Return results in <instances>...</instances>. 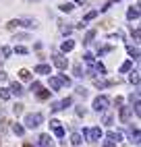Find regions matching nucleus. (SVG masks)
Returning a JSON list of instances; mask_svg holds the SVG:
<instances>
[{"mask_svg": "<svg viewBox=\"0 0 141 147\" xmlns=\"http://www.w3.org/2000/svg\"><path fill=\"white\" fill-rule=\"evenodd\" d=\"M77 93H79V95H83V97H85V95H87V91H85V89H83V87H77Z\"/></svg>", "mask_w": 141, "mask_h": 147, "instance_id": "44", "label": "nucleus"}, {"mask_svg": "<svg viewBox=\"0 0 141 147\" xmlns=\"http://www.w3.org/2000/svg\"><path fill=\"white\" fill-rule=\"evenodd\" d=\"M70 104H73V100H70V97H64V100H60V102H54L50 108H52V112H60V110H66Z\"/></svg>", "mask_w": 141, "mask_h": 147, "instance_id": "4", "label": "nucleus"}, {"mask_svg": "<svg viewBox=\"0 0 141 147\" xmlns=\"http://www.w3.org/2000/svg\"><path fill=\"white\" fill-rule=\"evenodd\" d=\"M27 2H37V0H27Z\"/></svg>", "mask_w": 141, "mask_h": 147, "instance_id": "48", "label": "nucleus"}, {"mask_svg": "<svg viewBox=\"0 0 141 147\" xmlns=\"http://www.w3.org/2000/svg\"><path fill=\"white\" fill-rule=\"evenodd\" d=\"M52 129H54V135L58 137V139H62V137H64V129H62V126H60V124L52 126Z\"/></svg>", "mask_w": 141, "mask_h": 147, "instance_id": "24", "label": "nucleus"}, {"mask_svg": "<svg viewBox=\"0 0 141 147\" xmlns=\"http://www.w3.org/2000/svg\"><path fill=\"white\" fill-rule=\"evenodd\" d=\"M60 11H62V13H70V11H73V4H70V2L60 4Z\"/></svg>", "mask_w": 141, "mask_h": 147, "instance_id": "29", "label": "nucleus"}, {"mask_svg": "<svg viewBox=\"0 0 141 147\" xmlns=\"http://www.w3.org/2000/svg\"><path fill=\"white\" fill-rule=\"evenodd\" d=\"M83 60H85L87 64H92V62H94V54H92V52H85V54H83Z\"/></svg>", "mask_w": 141, "mask_h": 147, "instance_id": "32", "label": "nucleus"}, {"mask_svg": "<svg viewBox=\"0 0 141 147\" xmlns=\"http://www.w3.org/2000/svg\"><path fill=\"white\" fill-rule=\"evenodd\" d=\"M60 31H62V33H70V31H73V27H70V25H64V23H60Z\"/></svg>", "mask_w": 141, "mask_h": 147, "instance_id": "34", "label": "nucleus"}, {"mask_svg": "<svg viewBox=\"0 0 141 147\" xmlns=\"http://www.w3.org/2000/svg\"><path fill=\"white\" fill-rule=\"evenodd\" d=\"M129 79H131V83H133L135 87H139V71H133V73H131V77H129Z\"/></svg>", "mask_w": 141, "mask_h": 147, "instance_id": "22", "label": "nucleus"}, {"mask_svg": "<svg viewBox=\"0 0 141 147\" xmlns=\"http://www.w3.org/2000/svg\"><path fill=\"white\" fill-rule=\"evenodd\" d=\"M110 6H112V2H108V4H104V6H102V13H106L108 8H110Z\"/></svg>", "mask_w": 141, "mask_h": 147, "instance_id": "45", "label": "nucleus"}, {"mask_svg": "<svg viewBox=\"0 0 141 147\" xmlns=\"http://www.w3.org/2000/svg\"><path fill=\"white\" fill-rule=\"evenodd\" d=\"M62 85H64V83H62L60 77H50V87H52V91H58Z\"/></svg>", "mask_w": 141, "mask_h": 147, "instance_id": "8", "label": "nucleus"}, {"mask_svg": "<svg viewBox=\"0 0 141 147\" xmlns=\"http://www.w3.org/2000/svg\"><path fill=\"white\" fill-rule=\"evenodd\" d=\"M73 48H75V42H73V40H66V42H62V46H60V50H62V52H70Z\"/></svg>", "mask_w": 141, "mask_h": 147, "instance_id": "13", "label": "nucleus"}, {"mask_svg": "<svg viewBox=\"0 0 141 147\" xmlns=\"http://www.w3.org/2000/svg\"><path fill=\"white\" fill-rule=\"evenodd\" d=\"M77 114L79 116H85V108L83 106H77Z\"/></svg>", "mask_w": 141, "mask_h": 147, "instance_id": "43", "label": "nucleus"}, {"mask_svg": "<svg viewBox=\"0 0 141 147\" xmlns=\"http://www.w3.org/2000/svg\"><path fill=\"white\" fill-rule=\"evenodd\" d=\"M112 122H114V118H112V114H106V116H104V124H106V126H110Z\"/></svg>", "mask_w": 141, "mask_h": 147, "instance_id": "35", "label": "nucleus"}, {"mask_svg": "<svg viewBox=\"0 0 141 147\" xmlns=\"http://www.w3.org/2000/svg\"><path fill=\"white\" fill-rule=\"evenodd\" d=\"M120 108V122H129L131 118V108L129 106H118Z\"/></svg>", "mask_w": 141, "mask_h": 147, "instance_id": "7", "label": "nucleus"}, {"mask_svg": "<svg viewBox=\"0 0 141 147\" xmlns=\"http://www.w3.org/2000/svg\"><path fill=\"white\" fill-rule=\"evenodd\" d=\"M23 93H25V89H23L17 81H13V83H11V95H23Z\"/></svg>", "mask_w": 141, "mask_h": 147, "instance_id": "9", "label": "nucleus"}, {"mask_svg": "<svg viewBox=\"0 0 141 147\" xmlns=\"http://www.w3.org/2000/svg\"><path fill=\"white\" fill-rule=\"evenodd\" d=\"M94 37H96V31L92 29V31H87V35H85V40H83V44H85V46H89V44L94 42Z\"/></svg>", "mask_w": 141, "mask_h": 147, "instance_id": "21", "label": "nucleus"}, {"mask_svg": "<svg viewBox=\"0 0 141 147\" xmlns=\"http://www.w3.org/2000/svg\"><path fill=\"white\" fill-rule=\"evenodd\" d=\"M42 120H44V116L39 114V112L27 114V116H25V126H27V129H37V126L42 124Z\"/></svg>", "mask_w": 141, "mask_h": 147, "instance_id": "1", "label": "nucleus"}, {"mask_svg": "<svg viewBox=\"0 0 141 147\" xmlns=\"http://www.w3.org/2000/svg\"><path fill=\"white\" fill-rule=\"evenodd\" d=\"M48 147H52V145H48Z\"/></svg>", "mask_w": 141, "mask_h": 147, "instance_id": "49", "label": "nucleus"}, {"mask_svg": "<svg viewBox=\"0 0 141 147\" xmlns=\"http://www.w3.org/2000/svg\"><path fill=\"white\" fill-rule=\"evenodd\" d=\"M127 52L131 54V58H133V60H139V50H137V48H133V46H127Z\"/></svg>", "mask_w": 141, "mask_h": 147, "instance_id": "15", "label": "nucleus"}, {"mask_svg": "<svg viewBox=\"0 0 141 147\" xmlns=\"http://www.w3.org/2000/svg\"><path fill=\"white\" fill-rule=\"evenodd\" d=\"M37 143H39V147H48L50 145V135H39L37 137Z\"/></svg>", "mask_w": 141, "mask_h": 147, "instance_id": "14", "label": "nucleus"}, {"mask_svg": "<svg viewBox=\"0 0 141 147\" xmlns=\"http://www.w3.org/2000/svg\"><path fill=\"white\" fill-rule=\"evenodd\" d=\"M131 137H133L135 143H139V129H131Z\"/></svg>", "mask_w": 141, "mask_h": 147, "instance_id": "33", "label": "nucleus"}, {"mask_svg": "<svg viewBox=\"0 0 141 147\" xmlns=\"http://www.w3.org/2000/svg\"><path fill=\"white\" fill-rule=\"evenodd\" d=\"M108 139L114 141V143H120V141H123V133H120V131H110L108 133Z\"/></svg>", "mask_w": 141, "mask_h": 147, "instance_id": "12", "label": "nucleus"}, {"mask_svg": "<svg viewBox=\"0 0 141 147\" xmlns=\"http://www.w3.org/2000/svg\"><path fill=\"white\" fill-rule=\"evenodd\" d=\"M102 147H116V143L108 139V141H104V143H102Z\"/></svg>", "mask_w": 141, "mask_h": 147, "instance_id": "38", "label": "nucleus"}, {"mask_svg": "<svg viewBox=\"0 0 141 147\" xmlns=\"http://www.w3.org/2000/svg\"><path fill=\"white\" fill-rule=\"evenodd\" d=\"M108 104H110V100L106 95H98L96 100H94V110L96 112H104L106 108H108Z\"/></svg>", "mask_w": 141, "mask_h": 147, "instance_id": "3", "label": "nucleus"}, {"mask_svg": "<svg viewBox=\"0 0 141 147\" xmlns=\"http://www.w3.org/2000/svg\"><path fill=\"white\" fill-rule=\"evenodd\" d=\"M73 71H75V77H83L85 73H83V66H81V62H77L75 66H73Z\"/></svg>", "mask_w": 141, "mask_h": 147, "instance_id": "25", "label": "nucleus"}, {"mask_svg": "<svg viewBox=\"0 0 141 147\" xmlns=\"http://www.w3.org/2000/svg\"><path fill=\"white\" fill-rule=\"evenodd\" d=\"M108 52H112V46H104V48H100V56H102V54H108Z\"/></svg>", "mask_w": 141, "mask_h": 147, "instance_id": "36", "label": "nucleus"}, {"mask_svg": "<svg viewBox=\"0 0 141 147\" xmlns=\"http://www.w3.org/2000/svg\"><path fill=\"white\" fill-rule=\"evenodd\" d=\"M54 64H56V68H60V71H64V68L68 66V60L62 56V54H54Z\"/></svg>", "mask_w": 141, "mask_h": 147, "instance_id": "6", "label": "nucleus"}, {"mask_svg": "<svg viewBox=\"0 0 141 147\" xmlns=\"http://www.w3.org/2000/svg\"><path fill=\"white\" fill-rule=\"evenodd\" d=\"M81 141H83V137L79 135V133H73V135H70V143H73V145H81Z\"/></svg>", "mask_w": 141, "mask_h": 147, "instance_id": "17", "label": "nucleus"}, {"mask_svg": "<svg viewBox=\"0 0 141 147\" xmlns=\"http://www.w3.org/2000/svg\"><path fill=\"white\" fill-rule=\"evenodd\" d=\"M13 52H15V54H27L29 50H27L25 46H15V50H13Z\"/></svg>", "mask_w": 141, "mask_h": 147, "instance_id": "30", "label": "nucleus"}, {"mask_svg": "<svg viewBox=\"0 0 141 147\" xmlns=\"http://www.w3.org/2000/svg\"><path fill=\"white\" fill-rule=\"evenodd\" d=\"M60 79H62V83H64L66 87L70 85V79H68V77H66V75H60Z\"/></svg>", "mask_w": 141, "mask_h": 147, "instance_id": "40", "label": "nucleus"}, {"mask_svg": "<svg viewBox=\"0 0 141 147\" xmlns=\"http://www.w3.org/2000/svg\"><path fill=\"white\" fill-rule=\"evenodd\" d=\"M35 73H37V75H48V73H50V66H48V64H37V66H35Z\"/></svg>", "mask_w": 141, "mask_h": 147, "instance_id": "16", "label": "nucleus"}, {"mask_svg": "<svg viewBox=\"0 0 141 147\" xmlns=\"http://www.w3.org/2000/svg\"><path fill=\"white\" fill-rule=\"evenodd\" d=\"M81 137H85L87 141L96 143V141L102 139V131H100V126H94V129H83V135Z\"/></svg>", "mask_w": 141, "mask_h": 147, "instance_id": "2", "label": "nucleus"}, {"mask_svg": "<svg viewBox=\"0 0 141 147\" xmlns=\"http://www.w3.org/2000/svg\"><path fill=\"white\" fill-rule=\"evenodd\" d=\"M35 93H37L39 100H48V97H50V91H48V89H37Z\"/></svg>", "mask_w": 141, "mask_h": 147, "instance_id": "27", "label": "nucleus"}, {"mask_svg": "<svg viewBox=\"0 0 141 147\" xmlns=\"http://www.w3.org/2000/svg\"><path fill=\"white\" fill-rule=\"evenodd\" d=\"M131 66H133V62H131V60L123 62V64H120V73H129V71H131Z\"/></svg>", "mask_w": 141, "mask_h": 147, "instance_id": "28", "label": "nucleus"}, {"mask_svg": "<svg viewBox=\"0 0 141 147\" xmlns=\"http://www.w3.org/2000/svg\"><path fill=\"white\" fill-rule=\"evenodd\" d=\"M13 112H15V114L19 116V114H21V112H23V106H21V104H17V106L13 108Z\"/></svg>", "mask_w": 141, "mask_h": 147, "instance_id": "37", "label": "nucleus"}, {"mask_svg": "<svg viewBox=\"0 0 141 147\" xmlns=\"http://www.w3.org/2000/svg\"><path fill=\"white\" fill-rule=\"evenodd\" d=\"M0 100H11V89H4V87H0Z\"/></svg>", "mask_w": 141, "mask_h": 147, "instance_id": "20", "label": "nucleus"}, {"mask_svg": "<svg viewBox=\"0 0 141 147\" xmlns=\"http://www.w3.org/2000/svg\"><path fill=\"white\" fill-rule=\"evenodd\" d=\"M96 17H98V11H89V13L83 17V21H85V23H89V21H94Z\"/></svg>", "mask_w": 141, "mask_h": 147, "instance_id": "26", "label": "nucleus"}, {"mask_svg": "<svg viewBox=\"0 0 141 147\" xmlns=\"http://www.w3.org/2000/svg\"><path fill=\"white\" fill-rule=\"evenodd\" d=\"M89 73H92V75H100V77H102V75H106V66L102 64V62H92V68H89Z\"/></svg>", "mask_w": 141, "mask_h": 147, "instance_id": "5", "label": "nucleus"}, {"mask_svg": "<svg viewBox=\"0 0 141 147\" xmlns=\"http://www.w3.org/2000/svg\"><path fill=\"white\" fill-rule=\"evenodd\" d=\"M19 77H21L23 81H29V79H31V73H29L27 68H21V71H19Z\"/></svg>", "mask_w": 141, "mask_h": 147, "instance_id": "23", "label": "nucleus"}, {"mask_svg": "<svg viewBox=\"0 0 141 147\" xmlns=\"http://www.w3.org/2000/svg\"><path fill=\"white\" fill-rule=\"evenodd\" d=\"M15 40H31V37H29L27 33H19V35L15 37Z\"/></svg>", "mask_w": 141, "mask_h": 147, "instance_id": "41", "label": "nucleus"}, {"mask_svg": "<svg viewBox=\"0 0 141 147\" xmlns=\"http://www.w3.org/2000/svg\"><path fill=\"white\" fill-rule=\"evenodd\" d=\"M6 79H8V75H6L4 71H0V83H4Z\"/></svg>", "mask_w": 141, "mask_h": 147, "instance_id": "42", "label": "nucleus"}, {"mask_svg": "<svg viewBox=\"0 0 141 147\" xmlns=\"http://www.w3.org/2000/svg\"><path fill=\"white\" fill-rule=\"evenodd\" d=\"M37 23L35 19H19V27H27V29H33Z\"/></svg>", "mask_w": 141, "mask_h": 147, "instance_id": "10", "label": "nucleus"}, {"mask_svg": "<svg viewBox=\"0 0 141 147\" xmlns=\"http://www.w3.org/2000/svg\"><path fill=\"white\" fill-rule=\"evenodd\" d=\"M75 2H79V4H85V0H75Z\"/></svg>", "mask_w": 141, "mask_h": 147, "instance_id": "46", "label": "nucleus"}, {"mask_svg": "<svg viewBox=\"0 0 141 147\" xmlns=\"http://www.w3.org/2000/svg\"><path fill=\"white\" fill-rule=\"evenodd\" d=\"M114 83H116V81H104V79L100 81V79H98V81H96V87H100V89H102V87H112Z\"/></svg>", "mask_w": 141, "mask_h": 147, "instance_id": "18", "label": "nucleus"}, {"mask_svg": "<svg viewBox=\"0 0 141 147\" xmlns=\"http://www.w3.org/2000/svg\"><path fill=\"white\" fill-rule=\"evenodd\" d=\"M23 147H33V145H31V143H25V145H23Z\"/></svg>", "mask_w": 141, "mask_h": 147, "instance_id": "47", "label": "nucleus"}, {"mask_svg": "<svg viewBox=\"0 0 141 147\" xmlns=\"http://www.w3.org/2000/svg\"><path fill=\"white\" fill-rule=\"evenodd\" d=\"M31 89H33V91H37V89H42V83H37V81H33V83H31Z\"/></svg>", "mask_w": 141, "mask_h": 147, "instance_id": "39", "label": "nucleus"}, {"mask_svg": "<svg viewBox=\"0 0 141 147\" xmlns=\"http://www.w3.org/2000/svg\"><path fill=\"white\" fill-rule=\"evenodd\" d=\"M13 133H15V135H19V137H21V135L25 133V126H21V124H19V122H15V124H13Z\"/></svg>", "mask_w": 141, "mask_h": 147, "instance_id": "19", "label": "nucleus"}, {"mask_svg": "<svg viewBox=\"0 0 141 147\" xmlns=\"http://www.w3.org/2000/svg\"><path fill=\"white\" fill-rule=\"evenodd\" d=\"M127 19L129 21H135V19H139V6H131L127 11Z\"/></svg>", "mask_w": 141, "mask_h": 147, "instance_id": "11", "label": "nucleus"}, {"mask_svg": "<svg viewBox=\"0 0 141 147\" xmlns=\"http://www.w3.org/2000/svg\"><path fill=\"white\" fill-rule=\"evenodd\" d=\"M0 52H2V56H4V58H8V56L13 54V48H8V46H2V50H0Z\"/></svg>", "mask_w": 141, "mask_h": 147, "instance_id": "31", "label": "nucleus"}]
</instances>
